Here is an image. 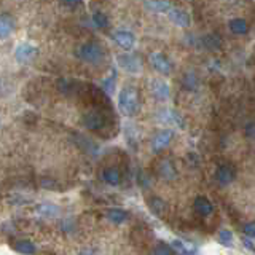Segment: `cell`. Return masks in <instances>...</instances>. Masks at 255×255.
<instances>
[{
	"label": "cell",
	"instance_id": "obj_17",
	"mask_svg": "<svg viewBox=\"0 0 255 255\" xmlns=\"http://www.w3.org/2000/svg\"><path fill=\"white\" fill-rule=\"evenodd\" d=\"M102 180L109 183V185L115 187L120 183V180H122V175H120L118 169H115V167H107V169H104L102 172Z\"/></svg>",
	"mask_w": 255,
	"mask_h": 255
},
{
	"label": "cell",
	"instance_id": "obj_3",
	"mask_svg": "<svg viewBox=\"0 0 255 255\" xmlns=\"http://www.w3.org/2000/svg\"><path fill=\"white\" fill-rule=\"evenodd\" d=\"M118 66L122 67L123 70H126L128 74H140L142 70V61L137 58L135 54H131V53H126V54H122L118 56Z\"/></svg>",
	"mask_w": 255,
	"mask_h": 255
},
{
	"label": "cell",
	"instance_id": "obj_2",
	"mask_svg": "<svg viewBox=\"0 0 255 255\" xmlns=\"http://www.w3.org/2000/svg\"><path fill=\"white\" fill-rule=\"evenodd\" d=\"M77 56L88 64H99L104 58V51L96 43H83L77 48Z\"/></svg>",
	"mask_w": 255,
	"mask_h": 255
},
{
	"label": "cell",
	"instance_id": "obj_4",
	"mask_svg": "<svg viewBox=\"0 0 255 255\" xmlns=\"http://www.w3.org/2000/svg\"><path fill=\"white\" fill-rule=\"evenodd\" d=\"M158 118H159V122H161L163 125H166V126L179 128V129H183V128H185V122H183V118L180 117V114H179V112L172 110V109L159 110Z\"/></svg>",
	"mask_w": 255,
	"mask_h": 255
},
{
	"label": "cell",
	"instance_id": "obj_22",
	"mask_svg": "<svg viewBox=\"0 0 255 255\" xmlns=\"http://www.w3.org/2000/svg\"><path fill=\"white\" fill-rule=\"evenodd\" d=\"M115 78H117L115 69H110L109 75L104 78V82H102V88H104V91H106L107 94H114L115 93V83H117Z\"/></svg>",
	"mask_w": 255,
	"mask_h": 255
},
{
	"label": "cell",
	"instance_id": "obj_31",
	"mask_svg": "<svg viewBox=\"0 0 255 255\" xmlns=\"http://www.w3.org/2000/svg\"><path fill=\"white\" fill-rule=\"evenodd\" d=\"M61 3L64 6L70 8V10H75V8H78L80 5H82V0H61Z\"/></svg>",
	"mask_w": 255,
	"mask_h": 255
},
{
	"label": "cell",
	"instance_id": "obj_16",
	"mask_svg": "<svg viewBox=\"0 0 255 255\" xmlns=\"http://www.w3.org/2000/svg\"><path fill=\"white\" fill-rule=\"evenodd\" d=\"M158 172L164 180H172L175 177V169L169 159H161L158 164Z\"/></svg>",
	"mask_w": 255,
	"mask_h": 255
},
{
	"label": "cell",
	"instance_id": "obj_32",
	"mask_svg": "<svg viewBox=\"0 0 255 255\" xmlns=\"http://www.w3.org/2000/svg\"><path fill=\"white\" fill-rule=\"evenodd\" d=\"M246 135L249 139H255V123H247L246 125Z\"/></svg>",
	"mask_w": 255,
	"mask_h": 255
},
{
	"label": "cell",
	"instance_id": "obj_1",
	"mask_svg": "<svg viewBox=\"0 0 255 255\" xmlns=\"http://www.w3.org/2000/svg\"><path fill=\"white\" fill-rule=\"evenodd\" d=\"M118 109L123 115L132 117L139 110V96L132 86H125L118 94Z\"/></svg>",
	"mask_w": 255,
	"mask_h": 255
},
{
	"label": "cell",
	"instance_id": "obj_26",
	"mask_svg": "<svg viewBox=\"0 0 255 255\" xmlns=\"http://www.w3.org/2000/svg\"><path fill=\"white\" fill-rule=\"evenodd\" d=\"M219 241L225 247H233L235 246V236L230 230H222L219 233Z\"/></svg>",
	"mask_w": 255,
	"mask_h": 255
},
{
	"label": "cell",
	"instance_id": "obj_15",
	"mask_svg": "<svg viewBox=\"0 0 255 255\" xmlns=\"http://www.w3.org/2000/svg\"><path fill=\"white\" fill-rule=\"evenodd\" d=\"M145 8L151 13H167L171 10V3L167 0H145Z\"/></svg>",
	"mask_w": 255,
	"mask_h": 255
},
{
	"label": "cell",
	"instance_id": "obj_21",
	"mask_svg": "<svg viewBox=\"0 0 255 255\" xmlns=\"http://www.w3.org/2000/svg\"><path fill=\"white\" fill-rule=\"evenodd\" d=\"M106 217L109 222L115 223V225H120V223H125L128 220V214L123 209H109Z\"/></svg>",
	"mask_w": 255,
	"mask_h": 255
},
{
	"label": "cell",
	"instance_id": "obj_10",
	"mask_svg": "<svg viewBox=\"0 0 255 255\" xmlns=\"http://www.w3.org/2000/svg\"><path fill=\"white\" fill-rule=\"evenodd\" d=\"M150 62L153 66L155 70H158L159 74L167 75L171 72V64L167 61L161 53H151L150 54Z\"/></svg>",
	"mask_w": 255,
	"mask_h": 255
},
{
	"label": "cell",
	"instance_id": "obj_6",
	"mask_svg": "<svg viewBox=\"0 0 255 255\" xmlns=\"http://www.w3.org/2000/svg\"><path fill=\"white\" fill-rule=\"evenodd\" d=\"M38 53V50L34 46V45H30V43H21L16 46V50H14V58L16 61H18L19 64H27L30 62L32 59L35 58Z\"/></svg>",
	"mask_w": 255,
	"mask_h": 255
},
{
	"label": "cell",
	"instance_id": "obj_5",
	"mask_svg": "<svg viewBox=\"0 0 255 255\" xmlns=\"http://www.w3.org/2000/svg\"><path fill=\"white\" fill-rule=\"evenodd\" d=\"M83 125L91 131H101L106 126V117L98 110H90L83 115Z\"/></svg>",
	"mask_w": 255,
	"mask_h": 255
},
{
	"label": "cell",
	"instance_id": "obj_33",
	"mask_svg": "<svg viewBox=\"0 0 255 255\" xmlns=\"http://www.w3.org/2000/svg\"><path fill=\"white\" fill-rule=\"evenodd\" d=\"M252 238H249V236H246V238H243V246L246 247V249H249L251 252H255V246L252 244V241H251Z\"/></svg>",
	"mask_w": 255,
	"mask_h": 255
},
{
	"label": "cell",
	"instance_id": "obj_29",
	"mask_svg": "<svg viewBox=\"0 0 255 255\" xmlns=\"http://www.w3.org/2000/svg\"><path fill=\"white\" fill-rule=\"evenodd\" d=\"M171 246L174 247V251L177 254H191V252H193L191 249H187L185 244H183L182 241H179V239H174V241L171 243Z\"/></svg>",
	"mask_w": 255,
	"mask_h": 255
},
{
	"label": "cell",
	"instance_id": "obj_30",
	"mask_svg": "<svg viewBox=\"0 0 255 255\" xmlns=\"http://www.w3.org/2000/svg\"><path fill=\"white\" fill-rule=\"evenodd\" d=\"M243 231H244V235H246V236H249V238L255 239V222L246 223L244 228H243Z\"/></svg>",
	"mask_w": 255,
	"mask_h": 255
},
{
	"label": "cell",
	"instance_id": "obj_24",
	"mask_svg": "<svg viewBox=\"0 0 255 255\" xmlns=\"http://www.w3.org/2000/svg\"><path fill=\"white\" fill-rule=\"evenodd\" d=\"M182 85L185 86L188 91H195L196 90V88H198V78H196V75L193 74V72H187V74L183 75Z\"/></svg>",
	"mask_w": 255,
	"mask_h": 255
},
{
	"label": "cell",
	"instance_id": "obj_25",
	"mask_svg": "<svg viewBox=\"0 0 255 255\" xmlns=\"http://www.w3.org/2000/svg\"><path fill=\"white\" fill-rule=\"evenodd\" d=\"M203 45L207 48V50H217L220 48L222 42H220V37L217 34H209L203 38Z\"/></svg>",
	"mask_w": 255,
	"mask_h": 255
},
{
	"label": "cell",
	"instance_id": "obj_12",
	"mask_svg": "<svg viewBox=\"0 0 255 255\" xmlns=\"http://www.w3.org/2000/svg\"><path fill=\"white\" fill-rule=\"evenodd\" d=\"M167 16H169V19L175 24V26L188 27L190 19H188V14L183 10H179V8H171V10L167 11Z\"/></svg>",
	"mask_w": 255,
	"mask_h": 255
},
{
	"label": "cell",
	"instance_id": "obj_9",
	"mask_svg": "<svg viewBox=\"0 0 255 255\" xmlns=\"http://www.w3.org/2000/svg\"><path fill=\"white\" fill-rule=\"evenodd\" d=\"M150 90H151V94L159 101H167L171 96V88L166 82H163V80H153V82L150 83Z\"/></svg>",
	"mask_w": 255,
	"mask_h": 255
},
{
	"label": "cell",
	"instance_id": "obj_20",
	"mask_svg": "<svg viewBox=\"0 0 255 255\" xmlns=\"http://www.w3.org/2000/svg\"><path fill=\"white\" fill-rule=\"evenodd\" d=\"M148 204H150V211L155 215H158V217H163L167 211V204L163 201L161 198H151L148 201Z\"/></svg>",
	"mask_w": 255,
	"mask_h": 255
},
{
	"label": "cell",
	"instance_id": "obj_27",
	"mask_svg": "<svg viewBox=\"0 0 255 255\" xmlns=\"http://www.w3.org/2000/svg\"><path fill=\"white\" fill-rule=\"evenodd\" d=\"M93 21L99 29L109 27V18H107V14H104L102 11H94L93 13Z\"/></svg>",
	"mask_w": 255,
	"mask_h": 255
},
{
	"label": "cell",
	"instance_id": "obj_19",
	"mask_svg": "<svg viewBox=\"0 0 255 255\" xmlns=\"http://www.w3.org/2000/svg\"><path fill=\"white\" fill-rule=\"evenodd\" d=\"M228 27H230V30L233 32V34H236V35H243V34H246L247 30H249L246 19H243V18H235V19H231V21L228 22Z\"/></svg>",
	"mask_w": 255,
	"mask_h": 255
},
{
	"label": "cell",
	"instance_id": "obj_18",
	"mask_svg": "<svg viewBox=\"0 0 255 255\" xmlns=\"http://www.w3.org/2000/svg\"><path fill=\"white\" fill-rule=\"evenodd\" d=\"M13 30H14V21L8 14H3L0 18V37L6 38Z\"/></svg>",
	"mask_w": 255,
	"mask_h": 255
},
{
	"label": "cell",
	"instance_id": "obj_28",
	"mask_svg": "<svg viewBox=\"0 0 255 255\" xmlns=\"http://www.w3.org/2000/svg\"><path fill=\"white\" fill-rule=\"evenodd\" d=\"M153 254H175V251H174V247L171 244L158 243L156 247L153 249Z\"/></svg>",
	"mask_w": 255,
	"mask_h": 255
},
{
	"label": "cell",
	"instance_id": "obj_23",
	"mask_svg": "<svg viewBox=\"0 0 255 255\" xmlns=\"http://www.w3.org/2000/svg\"><path fill=\"white\" fill-rule=\"evenodd\" d=\"M14 249L19 254H35L37 252L35 244L29 241V239H21V241H18L14 244Z\"/></svg>",
	"mask_w": 255,
	"mask_h": 255
},
{
	"label": "cell",
	"instance_id": "obj_7",
	"mask_svg": "<svg viewBox=\"0 0 255 255\" xmlns=\"http://www.w3.org/2000/svg\"><path fill=\"white\" fill-rule=\"evenodd\" d=\"M215 180H217V183L222 187L230 185V183L235 180V169L228 164L219 166L217 171H215Z\"/></svg>",
	"mask_w": 255,
	"mask_h": 255
},
{
	"label": "cell",
	"instance_id": "obj_8",
	"mask_svg": "<svg viewBox=\"0 0 255 255\" xmlns=\"http://www.w3.org/2000/svg\"><path fill=\"white\" fill-rule=\"evenodd\" d=\"M114 40L126 51H131L135 46V37L132 32H128V30H117L114 34Z\"/></svg>",
	"mask_w": 255,
	"mask_h": 255
},
{
	"label": "cell",
	"instance_id": "obj_14",
	"mask_svg": "<svg viewBox=\"0 0 255 255\" xmlns=\"http://www.w3.org/2000/svg\"><path fill=\"white\" fill-rule=\"evenodd\" d=\"M195 211H196L199 215H203V217H207V215H211V214H212L214 206H212V203H211L207 198H204V196H198V198L195 199Z\"/></svg>",
	"mask_w": 255,
	"mask_h": 255
},
{
	"label": "cell",
	"instance_id": "obj_11",
	"mask_svg": "<svg viewBox=\"0 0 255 255\" xmlns=\"http://www.w3.org/2000/svg\"><path fill=\"white\" fill-rule=\"evenodd\" d=\"M171 140H172V131L163 129L155 135L153 140H151V148H153L155 151H159V150H163L169 145Z\"/></svg>",
	"mask_w": 255,
	"mask_h": 255
},
{
	"label": "cell",
	"instance_id": "obj_13",
	"mask_svg": "<svg viewBox=\"0 0 255 255\" xmlns=\"http://www.w3.org/2000/svg\"><path fill=\"white\" fill-rule=\"evenodd\" d=\"M35 212L40 215V217H45V219H51V217H56V215L59 214V207L56 206L54 203H50V201H45L42 204L37 206Z\"/></svg>",
	"mask_w": 255,
	"mask_h": 255
},
{
	"label": "cell",
	"instance_id": "obj_34",
	"mask_svg": "<svg viewBox=\"0 0 255 255\" xmlns=\"http://www.w3.org/2000/svg\"><path fill=\"white\" fill-rule=\"evenodd\" d=\"M42 185H43L45 188H56V183H54L53 180L50 182V179H43V180H42Z\"/></svg>",
	"mask_w": 255,
	"mask_h": 255
}]
</instances>
